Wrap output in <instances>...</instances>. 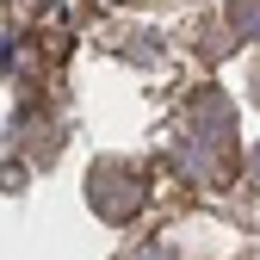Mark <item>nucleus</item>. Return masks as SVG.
Wrapping results in <instances>:
<instances>
[{
  "mask_svg": "<svg viewBox=\"0 0 260 260\" xmlns=\"http://www.w3.org/2000/svg\"><path fill=\"white\" fill-rule=\"evenodd\" d=\"M174 161L199 186H230L236 168V106L223 87H199L186 106V137L174 143Z\"/></svg>",
  "mask_w": 260,
  "mask_h": 260,
  "instance_id": "f257e3e1",
  "label": "nucleus"
},
{
  "mask_svg": "<svg viewBox=\"0 0 260 260\" xmlns=\"http://www.w3.org/2000/svg\"><path fill=\"white\" fill-rule=\"evenodd\" d=\"M143 199H149V186H143V174L130 168V161H100L93 180H87V205L106 223H130L143 211Z\"/></svg>",
  "mask_w": 260,
  "mask_h": 260,
  "instance_id": "f03ea898",
  "label": "nucleus"
},
{
  "mask_svg": "<svg viewBox=\"0 0 260 260\" xmlns=\"http://www.w3.org/2000/svg\"><path fill=\"white\" fill-rule=\"evenodd\" d=\"M223 25H230L236 38L260 44V0H223Z\"/></svg>",
  "mask_w": 260,
  "mask_h": 260,
  "instance_id": "7ed1b4c3",
  "label": "nucleus"
},
{
  "mask_svg": "<svg viewBox=\"0 0 260 260\" xmlns=\"http://www.w3.org/2000/svg\"><path fill=\"white\" fill-rule=\"evenodd\" d=\"M248 180H254V186H260V143H254V149H248Z\"/></svg>",
  "mask_w": 260,
  "mask_h": 260,
  "instance_id": "20e7f679",
  "label": "nucleus"
},
{
  "mask_svg": "<svg viewBox=\"0 0 260 260\" xmlns=\"http://www.w3.org/2000/svg\"><path fill=\"white\" fill-rule=\"evenodd\" d=\"M254 81H260V75H254ZM254 93H260V87H254Z\"/></svg>",
  "mask_w": 260,
  "mask_h": 260,
  "instance_id": "39448f33",
  "label": "nucleus"
}]
</instances>
